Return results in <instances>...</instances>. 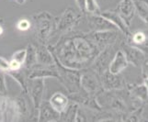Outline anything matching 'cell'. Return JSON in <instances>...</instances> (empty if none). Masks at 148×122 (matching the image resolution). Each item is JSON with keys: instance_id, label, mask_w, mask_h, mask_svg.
<instances>
[{"instance_id": "cell-1", "label": "cell", "mask_w": 148, "mask_h": 122, "mask_svg": "<svg viewBox=\"0 0 148 122\" xmlns=\"http://www.w3.org/2000/svg\"><path fill=\"white\" fill-rule=\"evenodd\" d=\"M47 46L63 65L76 70L90 67L102 50L84 32L65 33L55 43Z\"/></svg>"}, {"instance_id": "cell-2", "label": "cell", "mask_w": 148, "mask_h": 122, "mask_svg": "<svg viewBox=\"0 0 148 122\" xmlns=\"http://www.w3.org/2000/svg\"><path fill=\"white\" fill-rule=\"evenodd\" d=\"M57 18L48 11H40L32 15V24L34 27V34L37 42L48 45L52 40Z\"/></svg>"}, {"instance_id": "cell-3", "label": "cell", "mask_w": 148, "mask_h": 122, "mask_svg": "<svg viewBox=\"0 0 148 122\" xmlns=\"http://www.w3.org/2000/svg\"><path fill=\"white\" fill-rule=\"evenodd\" d=\"M55 65L57 68L58 78L57 80L64 85L65 90L69 94H74L82 91L80 85L81 70L72 69L63 65L55 58Z\"/></svg>"}, {"instance_id": "cell-4", "label": "cell", "mask_w": 148, "mask_h": 122, "mask_svg": "<svg viewBox=\"0 0 148 122\" xmlns=\"http://www.w3.org/2000/svg\"><path fill=\"white\" fill-rule=\"evenodd\" d=\"M82 18L83 13L81 11H76L72 7L66 8L63 14L57 18L55 31L53 38L57 37L59 39L62 35L72 31L74 28L81 22Z\"/></svg>"}, {"instance_id": "cell-5", "label": "cell", "mask_w": 148, "mask_h": 122, "mask_svg": "<svg viewBox=\"0 0 148 122\" xmlns=\"http://www.w3.org/2000/svg\"><path fill=\"white\" fill-rule=\"evenodd\" d=\"M80 85L84 92L94 96L103 89L99 74L90 67L81 70Z\"/></svg>"}, {"instance_id": "cell-6", "label": "cell", "mask_w": 148, "mask_h": 122, "mask_svg": "<svg viewBox=\"0 0 148 122\" xmlns=\"http://www.w3.org/2000/svg\"><path fill=\"white\" fill-rule=\"evenodd\" d=\"M44 89H45V79L42 78L29 79L28 95L32 102L35 114H36V118H37L38 109L43 100Z\"/></svg>"}, {"instance_id": "cell-7", "label": "cell", "mask_w": 148, "mask_h": 122, "mask_svg": "<svg viewBox=\"0 0 148 122\" xmlns=\"http://www.w3.org/2000/svg\"><path fill=\"white\" fill-rule=\"evenodd\" d=\"M118 31L119 30H104V31H90L86 34L97 46L103 50L106 47L116 44L119 39Z\"/></svg>"}, {"instance_id": "cell-8", "label": "cell", "mask_w": 148, "mask_h": 122, "mask_svg": "<svg viewBox=\"0 0 148 122\" xmlns=\"http://www.w3.org/2000/svg\"><path fill=\"white\" fill-rule=\"evenodd\" d=\"M113 46H108L104 48L96 57L94 62L91 64L90 68H92L96 73H98L99 75L104 72V71L109 69V65L110 61L113 58L115 54V50H113Z\"/></svg>"}, {"instance_id": "cell-9", "label": "cell", "mask_w": 148, "mask_h": 122, "mask_svg": "<svg viewBox=\"0 0 148 122\" xmlns=\"http://www.w3.org/2000/svg\"><path fill=\"white\" fill-rule=\"evenodd\" d=\"M102 87L105 90H121L126 87V83L121 74H112L109 69L104 71L100 75Z\"/></svg>"}, {"instance_id": "cell-10", "label": "cell", "mask_w": 148, "mask_h": 122, "mask_svg": "<svg viewBox=\"0 0 148 122\" xmlns=\"http://www.w3.org/2000/svg\"><path fill=\"white\" fill-rule=\"evenodd\" d=\"M121 50L123 52L127 62L129 64H132L135 67H141V65L145 59V53L142 50L137 48L136 46L131 45L125 40L121 44Z\"/></svg>"}, {"instance_id": "cell-11", "label": "cell", "mask_w": 148, "mask_h": 122, "mask_svg": "<svg viewBox=\"0 0 148 122\" xmlns=\"http://www.w3.org/2000/svg\"><path fill=\"white\" fill-rule=\"evenodd\" d=\"M86 21L90 31H104V30H119L109 19L100 14H88Z\"/></svg>"}, {"instance_id": "cell-12", "label": "cell", "mask_w": 148, "mask_h": 122, "mask_svg": "<svg viewBox=\"0 0 148 122\" xmlns=\"http://www.w3.org/2000/svg\"><path fill=\"white\" fill-rule=\"evenodd\" d=\"M29 79L34 78H58V73L56 65H40L36 64L30 69H26Z\"/></svg>"}, {"instance_id": "cell-13", "label": "cell", "mask_w": 148, "mask_h": 122, "mask_svg": "<svg viewBox=\"0 0 148 122\" xmlns=\"http://www.w3.org/2000/svg\"><path fill=\"white\" fill-rule=\"evenodd\" d=\"M101 16H103L107 19L114 25V26L119 29L122 34L125 35V37H128L131 35L132 31L130 30V27L126 24L125 20L121 18V15L116 11V10H106V11L100 12Z\"/></svg>"}, {"instance_id": "cell-14", "label": "cell", "mask_w": 148, "mask_h": 122, "mask_svg": "<svg viewBox=\"0 0 148 122\" xmlns=\"http://www.w3.org/2000/svg\"><path fill=\"white\" fill-rule=\"evenodd\" d=\"M37 121H60V113L56 111L48 100H42L37 112Z\"/></svg>"}, {"instance_id": "cell-15", "label": "cell", "mask_w": 148, "mask_h": 122, "mask_svg": "<svg viewBox=\"0 0 148 122\" xmlns=\"http://www.w3.org/2000/svg\"><path fill=\"white\" fill-rule=\"evenodd\" d=\"M116 11L121 15V18L125 20L126 24L130 27L136 13L134 0H121Z\"/></svg>"}, {"instance_id": "cell-16", "label": "cell", "mask_w": 148, "mask_h": 122, "mask_svg": "<svg viewBox=\"0 0 148 122\" xmlns=\"http://www.w3.org/2000/svg\"><path fill=\"white\" fill-rule=\"evenodd\" d=\"M36 55H37V64L40 65H53L55 64V60L53 52L46 44L37 43Z\"/></svg>"}, {"instance_id": "cell-17", "label": "cell", "mask_w": 148, "mask_h": 122, "mask_svg": "<svg viewBox=\"0 0 148 122\" xmlns=\"http://www.w3.org/2000/svg\"><path fill=\"white\" fill-rule=\"evenodd\" d=\"M129 63L127 62V59L123 52L120 49L116 50L113 58L110 61L109 65V71L112 74H121L123 71L128 67Z\"/></svg>"}, {"instance_id": "cell-18", "label": "cell", "mask_w": 148, "mask_h": 122, "mask_svg": "<svg viewBox=\"0 0 148 122\" xmlns=\"http://www.w3.org/2000/svg\"><path fill=\"white\" fill-rule=\"evenodd\" d=\"M48 101L51 104V106L60 114L64 112L70 103L68 95H66L62 92H55L54 94L52 95V96L49 98Z\"/></svg>"}, {"instance_id": "cell-19", "label": "cell", "mask_w": 148, "mask_h": 122, "mask_svg": "<svg viewBox=\"0 0 148 122\" xmlns=\"http://www.w3.org/2000/svg\"><path fill=\"white\" fill-rule=\"evenodd\" d=\"M6 74H8L11 78H13L19 85L23 94L28 95L29 77H28V74H27L26 69L22 67L18 71H9V72H8Z\"/></svg>"}, {"instance_id": "cell-20", "label": "cell", "mask_w": 148, "mask_h": 122, "mask_svg": "<svg viewBox=\"0 0 148 122\" xmlns=\"http://www.w3.org/2000/svg\"><path fill=\"white\" fill-rule=\"evenodd\" d=\"M126 88L128 89V91L132 95L141 100L144 104L148 103V88L144 84L126 85Z\"/></svg>"}, {"instance_id": "cell-21", "label": "cell", "mask_w": 148, "mask_h": 122, "mask_svg": "<svg viewBox=\"0 0 148 122\" xmlns=\"http://www.w3.org/2000/svg\"><path fill=\"white\" fill-rule=\"evenodd\" d=\"M79 105L70 101L67 108L64 112L60 114V121H75L76 115L78 112Z\"/></svg>"}, {"instance_id": "cell-22", "label": "cell", "mask_w": 148, "mask_h": 122, "mask_svg": "<svg viewBox=\"0 0 148 122\" xmlns=\"http://www.w3.org/2000/svg\"><path fill=\"white\" fill-rule=\"evenodd\" d=\"M37 64V55H36V47L34 44L29 43L26 48V58L23 63L25 69H30Z\"/></svg>"}, {"instance_id": "cell-23", "label": "cell", "mask_w": 148, "mask_h": 122, "mask_svg": "<svg viewBox=\"0 0 148 122\" xmlns=\"http://www.w3.org/2000/svg\"><path fill=\"white\" fill-rule=\"evenodd\" d=\"M135 3V9L136 13L138 14L140 18L144 21L146 25H148V7L145 3H143L140 0H136Z\"/></svg>"}, {"instance_id": "cell-24", "label": "cell", "mask_w": 148, "mask_h": 122, "mask_svg": "<svg viewBox=\"0 0 148 122\" xmlns=\"http://www.w3.org/2000/svg\"><path fill=\"white\" fill-rule=\"evenodd\" d=\"M101 10L97 0H86L85 14H100Z\"/></svg>"}, {"instance_id": "cell-25", "label": "cell", "mask_w": 148, "mask_h": 122, "mask_svg": "<svg viewBox=\"0 0 148 122\" xmlns=\"http://www.w3.org/2000/svg\"><path fill=\"white\" fill-rule=\"evenodd\" d=\"M32 20H29L26 18H20L16 24V28L19 31H27L32 28Z\"/></svg>"}, {"instance_id": "cell-26", "label": "cell", "mask_w": 148, "mask_h": 122, "mask_svg": "<svg viewBox=\"0 0 148 122\" xmlns=\"http://www.w3.org/2000/svg\"><path fill=\"white\" fill-rule=\"evenodd\" d=\"M25 58H26V49H20V50H16V52L12 54V57H11V59L16 60L17 62L21 63L22 65L25 62Z\"/></svg>"}, {"instance_id": "cell-27", "label": "cell", "mask_w": 148, "mask_h": 122, "mask_svg": "<svg viewBox=\"0 0 148 122\" xmlns=\"http://www.w3.org/2000/svg\"><path fill=\"white\" fill-rule=\"evenodd\" d=\"M8 94V88L6 84V74L0 71V95H6Z\"/></svg>"}, {"instance_id": "cell-28", "label": "cell", "mask_w": 148, "mask_h": 122, "mask_svg": "<svg viewBox=\"0 0 148 122\" xmlns=\"http://www.w3.org/2000/svg\"><path fill=\"white\" fill-rule=\"evenodd\" d=\"M0 71L5 74L10 71L9 68V61L3 56H0Z\"/></svg>"}, {"instance_id": "cell-29", "label": "cell", "mask_w": 148, "mask_h": 122, "mask_svg": "<svg viewBox=\"0 0 148 122\" xmlns=\"http://www.w3.org/2000/svg\"><path fill=\"white\" fill-rule=\"evenodd\" d=\"M141 74H142V77L143 79L145 78H147L148 77V57L144 60V62H143L142 65H141Z\"/></svg>"}, {"instance_id": "cell-30", "label": "cell", "mask_w": 148, "mask_h": 122, "mask_svg": "<svg viewBox=\"0 0 148 122\" xmlns=\"http://www.w3.org/2000/svg\"><path fill=\"white\" fill-rule=\"evenodd\" d=\"M23 65L21 63H19L18 62H17L16 60H13L11 59L9 61V68H10V71H18L19 70L20 68H22Z\"/></svg>"}, {"instance_id": "cell-31", "label": "cell", "mask_w": 148, "mask_h": 122, "mask_svg": "<svg viewBox=\"0 0 148 122\" xmlns=\"http://www.w3.org/2000/svg\"><path fill=\"white\" fill-rule=\"evenodd\" d=\"M76 6L78 7V10L83 14L85 13V6H86V0H75Z\"/></svg>"}, {"instance_id": "cell-32", "label": "cell", "mask_w": 148, "mask_h": 122, "mask_svg": "<svg viewBox=\"0 0 148 122\" xmlns=\"http://www.w3.org/2000/svg\"><path fill=\"white\" fill-rule=\"evenodd\" d=\"M4 24H5V20L0 18V36L4 33Z\"/></svg>"}, {"instance_id": "cell-33", "label": "cell", "mask_w": 148, "mask_h": 122, "mask_svg": "<svg viewBox=\"0 0 148 122\" xmlns=\"http://www.w3.org/2000/svg\"><path fill=\"white\" fill-rule=\"evenodd\" d=\"M15 1H16L17 4L20 5V6H22V5H24L25 3H26L27 0H15Z\"/></svg>"}, {"instance_id": "cell-34", "label": "cell", "mask_w": 148, "mask_h": 122, "mask_svg": "<svg viewBox=\"0 0 148 122\" xmlns=\"http://www.w3.org/2000/svg\"><path fill=\"white\" fill-rule=\"evenodd\" d=\"M143 84H144L145 86H146V87L148 88V77L147 78H145L144 79V83H143Z\"/></svg>"}, {"instance_id": "cell-35", "label": "cell", "mask_w": 148, "mask_h": 122, "mask_svg": "<svg viewBox=\"0 0 148 122\" xmlns=\"http://www.w3.org/2000/svg\"><path fill=\"white\" fill-rule=\"evenodd\" d=\"M140 1H142L143 3H145L146 6L148 7V0H140Z\"/></svg>"}]
</instances>
